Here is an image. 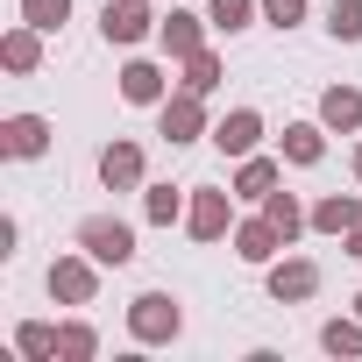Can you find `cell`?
<instances>
[{
  "mask_svg": "<svg viewBox=\"0 0 362 362\" xmlns=\"http://www.w3.org/2000/svg\"><path fill=\"white\" fill-rule=\"evenodd\" d=\"M100 177H107L114 192H128L135 177H142V149H135V142H114V149L100 156Z\"/></svg>",
  "mask_w": 362,
  "mask_h": 362,
  "instance_id": "obj_10",
  "label": "cell"
},
{
  "mask_svg": "<svg viewBox=\"0 0 362 362\" xmlns=\"http://www.w3.org/2000/svg\"><path fill=\"white\" fill-rule=\"evenodd\" d=\"M313 228H327V235L362 228V199H320V206H313Z\"/></svg>",
  "mask_w": 362,
  "mask_h": 362,
  "instance_id": "obj_14",
  "label": "cell"
},
{
  "mask_svg": "<svg viewBox=\"0 0 362 362\" xmlns=\"http://www.w3.org/2000/svg\"><path fill=\"white\" fill-rule=\"evenodd\" d=\"M121 100H135V107H163V71H156V64H128V71H121Z\"/></svg>",
  "mask_w": 362,
  "mask_h": 362,
  "instance_id": "obj_12",
  "label": "cell"
},
{
  "mask_svg": "<svg viewBox=\"0 0 362 362\" xmlns=\"http://www.w3.org/2000/svg\"><path fill=\"white\" fill-rule=\"evenodd\" d=\"M256 8H263V0H214V8H206V22L235 36V29H249V15H256Z\"/></svg>",
  "mask_w": 362,
  "mask_h": 362,
  "instance_id": "obj_18",
  "label": "cell"
},
{
  "mask_svg": "<svg viewBox=\"0 0 362 362\" xmlns=\"http://www.w3.org/2000/svg\"><path fill=\"white\" fill-rule=\"evenodd\" d=\"M263 15H270L277 29H291V22H305V0H263Z\"/></svg>",
  "mask_w": 362,
  "mask_h": 362,
  "instance_id": "obj_27",
  "label": "cell"
},
{
  "mask_svg": "<svg viewBox=\"0 0 362 362\" xmlns=\"http://www.w3.org/2000/svg\"><path fill=\"white\" fill-rule=\"evenodd\" d=\"M320 121H327V128H362V93H355V86H334V93L320 100Z\"/></svg>",
  "mask_w": 362,
  "mask_h": 362,
  "instance_id": "obj_13",
  "label": "cell"
},
{
  "mask_svg": "<svg viewBox=\"0 0 362 362\" xmlns=\"http://www.w3.org/2000/svg\"><path fill=\"white\" fill-rule=\"evenodd\" d=\"M355 177H362V149H355Z\"/></svg>",
  "mask_w": 362,
  "mask_h": 362,
  "instance_id": "obj_30",
  "label": "cell"
},
{
  "mask_svg": "<svg viewBox=\"0 0 362 362\" xmlns=\"http://www.w3.org/2000/svg\"><path fill=\"white\" fill-rule=\"evenodd\" d=\"M50 291H57L64 305H86V298H93V263H86V256H57V270H50Z\"/></svg>",
  "mask_w": 362,
  "mask_h": 362,
  "instance_id": "obj_5",
  "label": "cell"
},
{
  "mask_svg": "<svg viewBox=\"0 0 362 362\" xmlns=\"http://www.w3.org/2000/svg\"><path fill=\"white\" fill-rule=\"evenodd\" d=\"M128 334H135V341H170V334H177V298H170V291H142V298L128 305Z\"/></svg>",
  "mask_w": 362,
  "mask_h": 362,
  "instance_id": "obj_2",
  "label": "cell"
},
{
  "mask_svg": "<svg viewBox=\"0 0 362 362\" xmlns=\"http://www.w3.org/2000/svg\"><path fill=\"white\" fill-rule=\"evenodd\" d=\"M270 291H277V298H313V291H320V270H313L305 256H291V263L270 270Z\"/></svg>",
  "mask_w": 362,
  "mask_h": 362,
  "instance_id": "obj_9",
  "label": "cell"
},
{
  "mask_svg": "<svg viewBox=\"0 0 362 362\" xmlns=\"http://www.w3.org/2000/svg\"><path fill=\"white\" fill-rule=\"evenodd\" d=\"M0 57H8L15 71H36V57H43V50H36V22H29V29H15L8 43H0Z\"/></svg>",
  "mask_w": 362,
  "mask_h": 362,
  "instance_id": "obj_20",
  "label": "cell"
},
{
  "mask_svg": "<svg viewBox=\"0 0 362 362\" xmlns=\"http://www.w3.org/2000/svg\"><path fill=\"white\" fill-rule=\"evenodd\" d=\"M327 29H334L341 43H362V0H334V8H327Z\"/></svg>",
  "mask_w": 362,
  "mask_h": 362,
  "instance_id": "obj_19",
  "label": "cell"
},
{
  "mask_svg": "<svg viewBox=\"0 0 362 362\" xmlns=\"http://www.w3.org/2000/svg\"><path fill=\"white\" fill-rule=\"evenodd\" d=\"M22 15H29L36 29H57V22L71 15V0H22Z\"/></svg>",
  "mask_w": 362,
  "mask_h": 362,
  "instance_id": "obj_24",
  "label": "cell"
},
{
  "mask_svg": "<svg viewBox=\"0 0 362 362\" xmlns=\"http://www.w3.org/2000/svg\"><path fill=\"white\" fill-rule=\"evenodd\" d=\"M277 242H284V228H277L270 214H263V221H249V228L235 235V249H242V263H270V256H277Z\"/></svg>",
  "mask_w": 362,
  "mask_h": 362,
  "instance_id": "obj_8",
  "label": "cell"
},
{
  "mask_svg": "<svg viewBox=\"0 0 362 362\" xmlns=\"http://www.w3.org/2000/svg\"><path fill=\"white\" fill-rule=\"evenodd\" d=\"M156 121H163V135H170V142H192V135L206 128V114H199V93H192V86H185V93H170V100L156 107Z\"/></svg>",
  "mask_w": 362,
  "mask_h": 362,
  "instance_id": "obj_3",
  "label": "cell"
},
{
  "mask_svg": "<svg viewBox=\"0 0 362 362\" xmlns=\"http://www.w3.org/2000/svg\"><path fill=\"white\" fill-rule=\"evenodd\" d=\"M163 50H170V57H199V50H206V43H199V15H170V22H163Z\"/></svg>",
  "mask_w": 362,
  "mask_h": 362,
  "instance_id": "obj_15",
  "label": "cell"
},
{
  "mask_svg": "<svg viewBox=\"0 0 362 362\" xmlns=\"http://www.w3.org/2000/svg\"><path fill=\"white\" fill-rule=\"evenodd\" d=\"M57 355L86 362V355H93V327H57Z\"/></svg>",
  "mask_w": 362,
  "mask_h": 362,
  "instance_id": "obj_26",
  "label": "cell"
},
{
  "mask_svg": "<svg viewBox=\"0 0 362 362\" xmlns=\"http://www.w3.org/2000/svg\"><path fill=\"white\" fill-rule=\"evenodd\" d=\"M263 214H270V221L284 228V242H291V235L305 228V214H298V199H291V192H270V199H263Z\"/></svg>",
  "mask_w": 362,
  "mask_h": 362,
  "instance_id": "obj_22",
  "label": "cell"
},
{
  "mask_svg": "<svg viewBox=\"0 0 362 362\" xmlns=\"http://www.w3.org/2000/svg\"><path fill=\"white\" fill-rule=\"evenodd\" d=\"M0 135H8V156H43V142H50V121H36V114H15Z\"/></svg>",
  "mask_w": 362,
  "mask_h": 362,
  "instance_id": "obj_11",
  "label": "cell"
},
{
  "mask_svg": "<svg viewBox=\"0 0 362 362\" xmlns=\"http://www.w3.org/2000/svg\"><path fill=\"white\" fill-rule=\"evenodd\" d=\"M348 249H355V256H362V228H348Z\"/></svg>",
  "mask_w": 362,
  "mask_h": 362,
  "instance_id": "obj_29",
  "label": "cell"
},
{
  "mask_svg": "<svg viewBox=\"0 0 362 362\" xmlns=\"http://www.w3.org/2000/svg\"><path fill=\"white\" fill-rule=\"evenodd\" d=\"M256 135H263V121H256V107H235V114H228V121L214 128V142H221L228 156H249V149H256Z\"/></svg>",
  "mask_w": 362,
  "mask_h": 362,
  "instance_id": "obj_6",
  "label": "cell"
},
{
  "mask_svg": "<svg viewBox=\"0 0 362 362\" xmlns=\"http://www.w3.org/2000/svg\"><path fill=\"white\" fill-rule=\"evenodd\" d=\"M284 156H291V163H320V156H327L320 128H305V121H298V128H284Z\"/></svg>",
  "mask_w": 362,
  "mask_h": 362,
  "instance_id": "obj_17",
  "label": "cell"
},
{
  "mask_svg": "<svg viewBox=\"0 0 362 362\" xmlns=\"http://www.w3.org/2000/svg\"><path fill=\"white\" fill-rule=\"evenodd\" d=\"M22 355H57V334L50 327H22Z\"/></svg>",
  "mask_w": 362,
  "mask_h": 362,
  "instance_id": "obj_28",
  "label": "cell"
},
{
  "mask_svg": "<svg viewBox=\"0 0 362 362\" xmlns=\"http://www.w3.org/2000/svg\"><path fill=\"white\" fill-rule=\"evenodd\" d=\"M142 206H149V221H177V214H185V199H177L170 185H149V199H142Z\"/></svg>",
  "mask_w": 362,
  "mask_h": 362,
  "instance_id": "obj_25",
  "label": "cell"
},
{
  "mask_svg": "<svg viewBox=\"0 0 362 362\" xmlns=\"http://www.w3.org/2000/svg\"><path fill=\"white\" fill-rule=\"evenodd\" d=\"M355 313H362V298H355Z\"/></svg>",
  "mask_w": 362,
  "mask_h": 362,
  "instance_id": "obj_31",
  "label": "cell"
},
{
  "mask_svg": "<svg viewBox=\"0 0 362 362\" xmlns=\"http://www.w3.org/2000/svg\"><path fill=\"white\" fill-rule=\"evenodd\" d=\"M320 341H327V355H362V327L355 320H327Z\"/></svg>",
  "mask_w": 362,
  "mask_h": 362,
  "instance_id": "obj_23",
  "label": "cell"
},
{
  "mask_svg": "<svg viewBox=\"0 0 362 362\" xmlns=\"http://www.w3.org/2000/svg\"><path fill=\"white\" fill-rule=\"evenodd\" d=\"M185 86H192V93H214V86H221V57H214V50L185 57Z\"/></svg>",
  "mask_w": 362,
  "mask_h": 362,
  "instance_id": "obj_21",
  "label": "cell"
},
{
  "mask_svg": "<svg viewBox=\"0 0 362 362\" xmlns=\"http://www.w3.org/2000/svg\"><path fill=\"white\" fill-rule=\"evenodd\" d=\"M235 192H242V199H270V192H277V163L249 156V163H242V177H235Z\"/></svg>",
  "mask_w": 362,
  "mask_h": 362,
  "instance_id": "obj_16",
  "label": "cell"
},
{
  "mask_svg": "<svg viewBox=\"0 0 362 362\" xmlns=\"http://www.w3.org/2000/svg\"><path fill=\"white\" fill-rule=\"evenodd\" d=\"M185 221H192V235H199V242H221V235H228V192H199Z\"/></svg>",
  "mask_w": 362,
  "mask_h": 362,
  "instance_id": "obj_7",
  "label": "cell"
},
{
  "mask_svg": "<svg viewBox=\"0 0 362 362\" xmlns=\"http://www.w3.org/2000/svg\"><path fill=\"white\" fill-rule=\"evenodd\" d=\"M78 249H86L93 263H114V270H121V263L135 256V235H128L121 221H107V214H93V221L78 228Z\"/></svg>",
  "mask_w": 362,
  "mask_h": 362,
  "instance_id": "obj_1",
  "label": "cell"
},
{
  "mask_svg": "<svg viewBox=\"0 0 362 362\" xmlns=\"http://www.w3.org/2000/svg\"><path fill=\"white\" fill-rule=\"evenodd\" d=\"M100 29H107V43H142L149 36V8H142V0H107Z\"/></svg>",
  "mask_w": 362,
  "mask_h": 362,
  "instance_id": "obj_4",
  "label": "cell"
}]
</instances>
